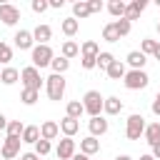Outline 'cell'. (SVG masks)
Returning a JSON list of instances; mask_svg holds the SVG:
<instances>
[{"label": "cell", "instance_id": "obj_1", "mask_svg": "<svg viewBox=\"0 0 160 160\" xmlns=\"http://www.w3.org/2000/svg\"><path fill=\"white\" fill-rule=\"evenodd\" d=\"M102 105H105V98H102L98 90H88V92L82 95V108H85V112H88L90 118H100Z\"/></svg>", "mask_w": 160, "mask_h": 160}, {"label": "cell", "instance_id": "obj_2", "mask_svg": "<svg viewBox=\"0 0 160 160\" xmlns=\"http://www.w3.org/2000/svg\"><path fill=\"white\" fill-rule=\"evenodd\" d=\"M145 118L140 112H132L128 118V125H125V138L128 140H140V135H145Z\"/></svg>", "mask_w": 160, "mask_h": 160}, {"label": "cell", "instance_id": "obj_3", "mask_svg": "<svg viewBox=\"0 0 160 160\" xmlns=\"http://www.w3.org/2000/svg\"><path fill=\"white\" fill-rule=\"evenodd\" d=\"M52 58H55V52H52V48H50V45H35V48L30 50L32 68H45V65H50V62H52Z\"/></svg>", "mask_w": 160, "mask_h": 160}, {"label": "cell", "instance_id": "obj_4", "mask_svg": "<svg viewBox=\"0 0 160 160\" xmlns=\"http://www.w3.org/2000/svg\"><path fill=\"white\" fill-rule=\"evenodd\" d=\"M45 90H48V98L50 100H62V95H65V78L62 75H50V78H45Z\"/></svg>", "mask_w": 160, "mask_h": 160}, {"label": "cell", "instance_id": "obj_5", "mask_svg": "<svg viewBox=\"0 0 160 160\" xmlns=\"http://www.w3.org/2000/svg\"><path fill=\"white\" fill-rule=\"evenodd\" d=\"M122 82H125L128 90H142V88H148L150 78H148L145 70H128L125 78H122Z\"/></svg>", "mask_w": 160, "mask_h": 160}, {"label": "cell", "instance_id": "obj_6", "mask_svg": "<svg viewBox=\"0 0 160 160\" xmlns=\"http://www.w3.org/2000/svg\"><path fill=\"white\" fill-rule=\"evenodd\" d=\"M20 80H22V85H25V88H30V90H40V85H42L40 70H38V68H32V65H28V68H22V70H20Z\"/></svg>", "mask_w": 160, "mask_h": 160}, {"label": "cell", "instance_id": "obj_7", "mask_svg": "<svg viewBox=\"0 0 160 160\" xmlns=\"http://www.w3.org/2000/svg\"><path fill=\"white\" fill-rule=\"evenodd\" d=\"M20 142H22V138H5V140H2V148H0L2 160H12V158H18V152H20Z\"/></svg>", "mask_w": 160, "mask_h": 160}, {"label": "cell", "instance_id": "obj_8", "mask_svg": "<svg viewBox=\"0 0 160 160\" xmlns=\"http://www.w3.org/2000/svg\"><path fill=\"white\" fill-rule=\"evenodd\" d=\"M55 152H58V160H72V155H75V140L72 138H62L58 142Z\"/></svg>", "mask_w": 160, "mask_h": 160}, {"label": "cell", "instance_id": "obj_9", "mask_svg": "<svg viewBox=\"0 0 160 160\" xmlns=\"http://www.w3.org/2000/svg\"><path fill=\"white\" fill-rule=\"evenodd\" d=\"M0 20H2V25H15L20 20V10L10 2H2L0 5Z\"/></svg>", "mask_w": 160, "mask_h": 160}, {"label": "cell", "instance_id": "obj_10", "mask_svg": "<svg viewBox=\"0 0 160 160\" xmlns=\"http://www.w3.org/2000/svg\"><path fill=\"white\" fill-rule=\"evenodd\" d=\"M12 40H15V48H20V50H32L35 48V38H32L30 30H18Z\"/></svg>", "mask_w": 160, "mask_h": 160}, {"label": "cell", "instance_id": "obj_11", "mask_svg": "<svg viewBox=\"0 0 160 160\" xmlns=\"http://www.w3.org/2000/svg\"><path fill=\"white\" fill-rule=\"evenodd\" d=\"M60 135V125L55 122V120H45L42 125H40V138L42 140H55Z\"/></svg>", "mask_w": 160, "mask_h": 160}, {"label": "cell", "instance_id": "obj_12", "mask_svg": "<svg viewBox=\"0 0 160 160\" xmlns=\"http://www.w3.org/2000/svg\"><path fill=\"white\" fill-rule=\"evenodd\" d=\"M80 152L82 155H95V152H100V140L98 138H92V135H88V138H82L80 140Z\"/></svg>", "mask_w": 160, "mask_h": 160}, {"label": "cell", "instance_id": "obj_13", "mask_svg": "<svg viewBox=\"0 0 160 160\" xmlns=\"http://www.w3.org/2000/svg\"><path fill=\"white\" fill-rule=\"evenodd\" d=\"M32 38H35V42H38V45H48V40L52 38V28L42 22V25H38V28L32 30Z\"/></svg>", "mask_w": 160, "mask_h": 160}, {"label": "cell", "instance_id": "obj_14", "mask_svg": "<svg viewBox=\"0 0 160 160\" xmlns=\"http://www.w3.org/2000/svg\"><path fill=\"white\" fill-rule=\"evenodd\" d=\"M125 60H128V65H130L132 70H142V68H145V62H148V55H142L140 50H130Z\"/></svg>", "mask_w": 160, "mask_h": 160}, {"label": "cell", "instance_id": "obj_15", "mask_svg": "<svg viewBox=\"0 0 160 160\" xmlns=\"http://www.w3.org/2000/svg\"><path fill=\"white\" fill-rule=\"evenodd\" d=\"M88 128H90V135H92V138H98V135H105V132H108V120H105L102 115H100V118H90Z\"/></svg>", "mask_w": 160, "mask_h": 160}, {"label": "cell", "instance_id": "obj_16", "mask_svg": "<svg viewBox=\"0 0 160 160\" xmlns=\"http://www.w3.org/2000/svg\"><path fill=\"white\" fill-rule=\"evenodd\" d=\"M145 8H148V2H145V0H132V2L128 5V10H125V18L132 22V20H138V18H140V12H142Z\"/></svg>", "mask_w": 160, "mask_h": 160}, {"label": "cell", "instance_id": "obj_17", "mask_svg": "<svg viewBox=\"0 0 160 160\" xmlns=\"http://www.w3.org/2000/svg\"><path fill=\"white\" fill-rule=\"evenodd\" d=\"M120 110H122V100H120L118 95L105 98V105H102V112H105V115H118Z\"/></svg>", "mask_w": 160, "mask_h": 160}, {"label": "cell", "instance_id": "obj_18", "mask_svg": "<svg viewBox=\"0 0 160 160\" xmlns=\"http://www.w3.org/2000/svg\"><path fill=\"white\" fill-rule=\"evenodd\" d=\"M78 130H80V122H78V120H72V118H68V115L60 120V132H62L65 138H72Z\"/></svg>", "mask_w": 160, "mask_h": 160}, {"label": "cell", "instance_id": "obj_19", "mask_svg": "<svg viewBox=\"0 0 160 160\" xmlns=\"http://www.w3.org/2000/svg\"><path fill=\"white\" fill-rule=\"evenodd\" d=\"M145 142H148L150 148L160 142V120H158V122H150V125L145 128Z\"/></svg>", "mask_w": 160, "mask_h": 160}, {"label": "cell", "instance_id": "obj_20", "mask_svg": "<svg viewBox=\"0 0 160 160\" xmlns=\"http://www.w3.org/2000/svg\"><path fill=\"white\" fill-rule=\"evenodd\" d=\"M92 12H90V2H85V0H80V2H75L72 5V18L80 22V20H85V18H90Z\"/></svg>", "mask_w": 160, "mask_h": 160}, {"label": "cell", "instance_id": "obj_21", "mask_svg": "<svg viewBox=\"0 0 160 160\" xmlns=\"http://www.w3.org/2000/svg\"><path fill=\"white\" fill-rule=\"evenodd\" d=\"M105 72H108V78H110V80H122L128 70H125V62H122V60H115Z\"/></svg>", "mask_w": 160, "mask_h": 160}, {"label": "cell", "instance_id": "obj_22", "mask_svg": "<svg viewBox=\"0 0 160 160\" xmlns=\"http://www.w3.org/2000/svg\"><path fill=\"white\" fill-rule=\"evenodd\" d=\"M125 10H128V2H122V0H110L108 2V12L112 15V18H125Z\"/></svg>", "mask_w": 160, "mask_h": 160}, {"label": "cell", "instance_id": "obj_23", "mask_svg": "<svg viewBox=\"0 0 160 160\" xmlns=\"http://www.w3.org/2000/svg\"><path fill=\"white\" fill-rule=\"evenodd\" d=\"M85 112V108H82V100H70L68 102V108H65V115L68 118H72V120H80V115Z\"/></svg>", "mask_w": 160, "mask_h": 160}, {"label": "cell", "instance_id": "obj_24", "mask_svg": "<svg viewBox=\"0 0 160 160\" xmlns=\"http://www.w3.org/2000/svg\"><path fill=\"white\" fill-rule=\"evenodd\" d=\"M60 55H62V58H68V60H72L75 55H80V45H78V42H72V40H65V42H62V48H60Z\"/></svg>", "mask_w": 160, "mask_h": 160}, {"label": "cell", "instance_id": "obj_25", "mask_svg": "<svg viewBox=\"0 0 160 160\" xmlns=\"http://www.w3.org/2000/svg\"><path fill=\"white\" fill-rule=\"evenodd\" d=\"M50 68H52V72H55V75H65V72H68V68H70V60H68V58H62V55H58V58H52Z\"/></svg>", "mask_w": 160, "mask_h": 160}, {"label": "cell", "instance_id": "obj_26", "mask_svg": "<svg viewBox=\"0 0 160 160\" xmlns=\"http://www.w3.org/2000/svg\"><path fill=\"white\" fill-rule=\"evenodd\" d=\"M38 140H40V128H38V125H25V130H22V142L35 145Z\"/></svg>", "mask_w": 160, "mask_h": 160}, {"label": "cell", "instance_id": "obj_27", "mask_svg": "<svg viewBox=\"0 0 160 160\" xmlns=\"http://www.w3.org/2000/svg\"><path fill=\"white\" fill-rule=\"evenodd\" d=\"M60 30H62V32H65L68 38H72V35H75V32L80 30V22H78L75 18H65V20L60 22Z\"/></svg>", "mask_w": 160, "mask_h": 160}, {"label": "cell", "instance_id": "obj_28", "mask_svg": "<svg viewBox=\"0 0 160 160\" xmlns=\"http://www.w3.org/2000/svg\"><path fill=\"white\" fill-rule=\"evenodd\" d=\"M80 52H82V58H98L100 55V45L95 40H85L82 48H80Z\"/></svg>", "mask_w": 160, "mask_h": 160}, {"label": "cell", "instance_id": "obj_29", "mask_svg": "<svg viewBox=\"0 0 160 160\" xmlns=\"http://www.w3.org/2000/svg\"><path fill=\"white\" fill-rule=\"evenodd\" d=\"M18 78H20V72L15 68H2V72H0V82L2 85H15Z\"/></svg>", "mask_w": 160, "mask_h": 160}, {"label": "cell", "instance_id": "obj_30", "mask_svg": "<svg viewBox=\"0 0 160 160\" xmlns=\"http://www.w3.org/2000/svg\"><path fill=\"white\" fill-rule=\"evenodd\" d=\"M20 100H22L25 105H35V102L40 100V90H30V88H22V92H20Z\"/></svg>", "mask_w": 160, "mask_h": 160}, {"label": "cell", "instance_id": "obj_31", "mask_svg": "<svg viewBox=\"0 0 160 160\" xmlns=\"http://www.w3.org/2000/svg\"><path fill=\"white\" fill-rule=\"evenodd\" d=\"M22 130H25V125L20 120H10L5 132H8V138H22Z\"/></svg>", "mask_w": 160, "mask_h": 160}, {"label": "cell", "instance_id": "obj_32", "mask_svg": "<svg viewBox=\"0 0 160 160\" xmlns=\"http://www.w3.org/2000/svg\"><path fill=\"white\" fill-rule=\"evenodd\" d=\"M102 40H105V42H118V40H120V35H118V30H115L112 22H108V25L102 28Z\"/></svg>", "mask_w": 160, "mask_h": 160}, {"label": "cell", "instance_id": "obj_33", "mask_svg": "<svg viewBox=\"0 0 160 160\" xmlns=\"http://www.w3.org/2000/svg\"><path fill=\"white\" fill-rule=\"evenodd\" d=\"M112 25H115V30H118V35H120V38H125V35L130 32V28H132V22H130L128 18H120V20H115Z\"/></svg>", "mask_w": 160, "mask_h": 160}, {"label": "cell", "instance_id": "obj_34", "mask_svg": "<svg viewBox=\"0 0 160 160\" xmlns=\"http://www.w3.org/2000/svg\"><path fill=\"white\" fill-rule=\"evenodd\" d=\"M115 62V58H112V52H108V50H102L100 55H98V68L100 70H108L110 65Z\"/></svg>", "mask_w": 160, "mask_h": 160}, {"label": "cell", "instance_id": "obj_35", "mask_svg": "<svg viewBox=\"0 0 160 160\" xmlns=\"http://www.w3.org/2000/svg\"><path fill=\"white\" fill-rule=\"evenodd\" d=\"M10 60H12V48L0 40V65H8Z\"/></svg>", "mask_w": 160, "mask_h": 160}, {"label": "cell", "instance_id": "obj_36", "mask_svg": "<svg viewBox=\"0 0 160 160\" xmlns=\"http://www.w3.org/2000/svg\"><path fill=\"white\" fill-rule=\"evenodd\" d=\"M155 48H158V40L145 38V40L140 42V52H142V55H152V52H155Z\"/></svg>", "mask_w": 160, "mask_h": 160}, {"label": "cell", "instance_id": "obj_37", "mask_svg": "<svg viewBox=\"0 0 160 160\" xmlns=\"http://www.w3.org/2000/svg\"><path fill=\"white\" fill-rule=\"evenodd\" d=\"M35 152H38L40 158H45V155L50 152V140H42V138H40V140L35 142Z\"/></svg>", "mask_w": 160, "mask_h": 160}, {"label": "cell", "instance_id": "obj_38", "mask_svg": "<svg viewBox=\"0 0 160 160\" xmlns=\"http://www.w3.org/2000/svg\"><path fill=\"white\" fill-rule=\"evenodd\" d=\"M30 8H32V12H45V10L50 8V2H48V0H32Z\"/></svg>", "mask_w": 160, "mask_h": 160}, {"label": "cell", "instance_id": "obj_39", "mask_svg": "<svg viewBox=\"0 0 160 160\" xmlns=\"http://www.w3.org/2000/svg\"><path fill=\"white\" fill-rule=\"evenodd\" d=\"M80 65H82L85 70H92V68H98V58H82Z\"/></svg>", "mask_w": 160, "mask_h": 160}, {"label": "cell", "instance_id": "obj_40", "mask_svg": "<svg viewBox=\"0 0 160 160\" xmlns=\"http://www.w3.org/2000/svg\"><path fill=\"white\" fill-rule=\"evenodd\" d=\"M102 10V0H90V12H100Z\"/></svg>", "mask_w": 160, "mask_h": 160}, {"label": "cell", "instance_id": "obj_41", "mask_svg": "<svg viewBox=\"0 0 160 160\" xmlns=\"http://www.w3.org/2000/svg\"><path fill=\"white\" fill-rule=\"evenodd\" d=\"M152 112L160 118V90H158V95H155V100H152Z\"/></svg>", "mask_w": 160, "mask_h": 160}, {"label": "cell", "instance_id": "obj_42", "mask_svg": "<svg viewBox=\"0 0 160 160\" xmlns=\"http://www.w3.org/2000/svg\"><path fill=\"white\" fill-rule=\"evenodd\" d=\"M20 160H40V155H38V152H22Z\"/></svg>", "mask_w": 160, "mask_h": 160}, {"label": "cell", "instance_id": "obj_43", "mask_svg": "<svg viewBox=\"0 0 160 160\" xmlns=\"http://www.w3.org/2000/svg\"><path fill=\"white\" fill-rule=\"evenodd\" d=\"M65 5V0H50V8H55V10H60Z\"/></svg>", "mask_w": 160, "mask_h": 160}, {"label": "cell", "instance_id": "obj_44", "mask_svg": "<svg viewBox=\"0 0 160 160\" xmlns=\"http://www.w3.org/2000/svg\"><path fill=\"white\" fill-rule=\"evenodd\" d=\"M8 122H10V120H8V118L0 112V130H8Z\"/></svg>", "mask_w": 160, "mask_h": 160}, {"label": "cell", "instance_id": "obj_45", "mask_svg": "<svg viewBox=\"0 0 160 160\" xmlns=\"http://www.w3.org/2000/svg\"><path fill=\"white\" fill-rule=\"evenodd\" d=\"M150 155H152L155 160H160V142H158V145H152V152H150Z\"/></svg>", "mask_w": 160, "mask_h": 160}, {"label": "cell", "instance_id": "obj_46", "mask_svg": "<svg viewBox=\"0 0 160 160\" xmlns=\"http://www.w3.org/2000/svg\"><path fill=\"white\" fill-rule=\"evenodd\" d=\"M72 160H90V158H88V155H82V152H75V155H72Z\"/></svg>", "mask_w": 160, "mask_h": 160}, {"label": "cell", "instance_id": "obj_47", "mask_svg": "<svg viewBox=\"0 0 160 160\" xmlns=\"http://www.w3.org/2000/svg\"><path fill=\"white\" fill-rule=\"evenodd\" d=\"M152 58H155V60H160V42H158V48H155V52H152Z\"/></svg>", "mask_w": 160, "mask_h": 160}, {"label": "cell", "instance_id": "obj_48", "mask_svg": "<svg viewBox=\"0 0 160 160\" xmlns=\"http://www.w3.org/2000/svg\"><path fill=\"white\" fill-rule=\"evenodd\" d=\"M115 160H132V158H130V155H118Z\"/></svg>", "mask_w": 160, "mask_h": 160}, {"label": "cell", "instance_id": "obj_49", "mask_svg": "<svg viewBox=\"0 0 160 160\" xmlns=\"http://www.w3.org/2000/svg\"><path fill=\"white\" fill-rule=\"evenodd\" d=\"M140 160H155L152 155H140Z\"/></svg>", "mask_w": 160, "mask_h": 160}, {"label": "cell", "instance_id": "obj_50", "mask_svg": "<svg viewBox=\"0 0 160 160\" xmlns=\"http://www.w3.org/2000/svg\"><path fill=\"white\" fill-rule=\"evenodd\" d=\"M158 32H160V22H158Z\"/></svg>", "mask_w": 160, "mask_h": 160}, {"label": "cell", "instance_id": "obj_51", "mask_svg": "<svg viewBox=\"0 0 160 160\" xmlns=\"http://www.w3.org/2000/svg\"><path fill=\"white\" fill-rule=\"evenodd\" d=\"M0 158H2V155H0Z\"/></svg>", "mask_w": 160, "mask_h": 160}, {"label": "cell", "instance_id": "obj_52", "mask_svg": "<svg viewBox=\"0 0 160 160\" xmlns=\"http://www.w3.org/2000/svg\"><path fill=\"white\" fill-rule=\"evenodd\" d=\"M0 72H2V70H0Z\"/></svg>", "mask_w": 160, "mask_h": 160}]
</instances>
